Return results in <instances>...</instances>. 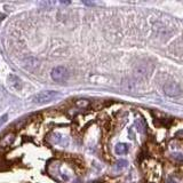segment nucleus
Segmentation results:
<instances>
[{
	"label": "nucleus",
	"instance_id": "f257e3e1",
	"mask_svg": "<svg viewBox=\"0 0 183 183\" xmlns=\"http://www.w3.org/2000/svg\"><path fill=\"white\" fill-rule=\"evenodd\" d=\"M57 96H60V93L56 90H45V92H40V93L34 95L33 102L38 104H45L53 101Z\"/></svg>",
	"mask_w": 183,
	"mask_h": 183
},
{
	"label": "nucleus",
	"instance_id": "f03ea898",
	"mask_svg": "<svg viewBox=\"0 0 183 183\" xmlns=\"http://www.w3.org/2000/svg\"><path fill=\"white\" fill-rule=\"evenodd\" d=\"M52 79L55 80V81H58V83H62V81H67L70 77V72L67 68L64 67H56L52 70Z\"/></svg>",
	"mask_w": 183,
	"mask_h": 183
},
{
	"label": "nucleus",
	"instance_id": "7ed1b4c3",
	"mask_svg": "<svg viewBox=\"0 0 183 183\" xmlns=\"http://www.w3.org/2000/svg\"><path fill=\"white\" fill-rule=\"evenodd\" d=\"M164 92L167 96L170 97H176L180 96L181 93H182V88L180 87V85L175 81H168V83L165 84L164 86Z\"/></svg>",
	"mask_w": 183,
	"mask_h": 183
},
{
	"label": "nucleus",
	"instance_id": "20e7f679",
	"mask_svg": "<svg viewBox=\"0 0 183 183\" xmlns=\"http://www.w3.org/2000/svg\"><path fill=\"white\" fill-rule=\"evenodd\" d=\"M151 71H152V68L150 67L149 64H145V63H142V64H139L136 68H135V76L141 78V79H145L148 77L151 74Z\"/></svg>",
	"mask_w": 183,
	"mask_h": 183
},
{
	"label": "nucleus",
	"instance_id": "39448f33",
	"mask_svg": "<svg viewBox=\"0 0 183 183\" xmlns=\"http://www.w3.org/2000/svg\"><path fill=\"white\" fill-rule=\"evenodd\" d=\"M116 150V153L118 155H125V153L128 152V145L125 143H118L114 148Z\"/></svg>",
	"mask_w": 183,
	"mask_h": 183
},
{
	"label": "nucleus",
	"instance_id": "423d86ee",
	"mask_svg": "<svg viewBox=\"0 0 183 183\" xmlns=\"http://www.w3.org/2000/svg\"><path fill=\"white\" fill-rule=\"evenodd\" d=\"M127 166V161L126 160H119V161H118V163H117V167H118V168H124V167H126Z\"/></svg>",
	"mask_w": 183,
	"mask_h": 183
},
{
	"label": "nucleus",
	"instance_id": "0eeeda50",
	"mask_svg": "<svg viewBox=\"0 0 183 183\" xmlns=\"http://www.w3.org/2000/svg\"><path fill=\"white\" fill-rule=\"evenodd\" d=\"M167 183H177L175 180H173V179H170V180L167 181Z\"/></svg>",
	"mask_w": 183,
	"mask_h": 183
},
{
	"label": "nucleus",
	"instance_id": "6e6552de",
	"mask_svg": "<svg viewBox=\"0 0 183 183\" xmlns=\"http://www.w3.org/2000/svg\"><path fill=\"white\" fill-rule=\"evenodd\" d=\"M180 135H182V136H183V132H182V130H181V132H179V133H177V136H180ZM182 139H183V137H182Z\"/></svg>",
	"mask_w": 183,
	"mask_h": 183
}]
</instances>
